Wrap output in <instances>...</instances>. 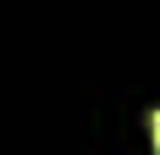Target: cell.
<instances>
[{
	"mask_svg": "<svg viewBox=\"0 0 160 155\" xmlns=\"http://www.w3.org/2000/svg\"><path fill=\"white\" fill-rule=\"evenodd\" d=\"M149 139H155V150H160V111H155V122H149Z\"/></svg>",
	"mask_w": 160,
	"mask_h": 155,
	"instance_id": "1",
	"label": "cell"
}]
</instances>
